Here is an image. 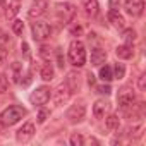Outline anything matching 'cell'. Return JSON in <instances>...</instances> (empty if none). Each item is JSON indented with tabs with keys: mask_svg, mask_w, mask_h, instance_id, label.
Returning <instances> with one entry per match:
<instances>
[{
	"mask_svg": "<svg viewBox=\"0 0 146 146\" xmlns=\"http://www.w3.org/2000/svg\"><path fill=\"white\" fill-rule=\"evenodd\" d=\"M69 62L76 67H83L86 64V48L83 41L74 40L69 45Z\"/></svg>",
	"mask_w": 146,
	"mask_h": 146,
	"instance_id": "cell-1",
	"label": "cell"
},
{
	"mask_svg": "<svg viewBox=\"0 0 146 146\" xmlns=\"http://www.w3.org/2000/svg\"><path fill=\"white\" fill-rule=\"evenodd\" d=\"M26 113H28L26 108H23L19 105H11L0 113V120H2V124H5V125H14L23 117H26Z\"/></svg>",
	"mask_w": 146,
	"mask_h": 146,
	"instance_id": "cell-2",
	"label": "cell"
},
{
	"mask_svg": "<svg viewBox=\"0 0 146 146\" xmlns=\"http://www.w3.org/2000/svg\"><path fill=\"white\" fill-rule=\"evenodd\" d=\"M55 11H57V16L62 23H70L76 16V7L72 4H57Z\"/></svg>",
	"mask_w": 146,
	"mask_h": 146,
	"instance_id": "cell-3",
	"label": "cell"
},
{
	"mask_svg": "<svg viewBox=\"0 0 146 146\" xmlns=\"http://www.w3.org/2000/svg\"><path fill=\"white\" fill-rule=\"evenodd\" d=\"M31 29H33V38L38 40V41H45V40L50 38V35H52V28H50L46 23H43V21L33 23Z\"/></svg>",
	"mask_w": 146,
	"mask_h": 146,
	"instance_id": "cell-4",
	"label": "cell"
},
{
	"mask_svg": "<svg viewBox=\"0 0 146 146\" xmlns=\"http://www.w3.org/2000/svg\"><path fill=\"white\" fill-rule=\"evenodd\" d=\"M65 117H67L70 122H81V120L86 117V105H84L83 102H79V103H76V105H72V107L67 110Z\"/></svg>",
	"mask_w": 146,
	"mask_h": 146,
	"instance_id": "cell-5",
	"label": "cell"
},
{
	"mask_svg": "<svg viewBox=\"0 0 146 146\" xmlns=\"http://www.w3.org/2000/svg\"><path fill=\"white\" fill-rule=\"evenodd\" d=\"M117 102H119V105L122 107V108H129V107H132L134 105V102H136V95H134V91L131 90V88H122L120 91H119V95H117Z\"/></svg>",
	"mask_w": 146,
	"mask_h": 146,
	"instance_id": "cell-6",
	"label": "cell"
},
{
	"mask_svg": "<svg viewBox=\"0 0 146 146\" xmlns=\"http://www.w3.org/2000/svg\"><path fill=\"white\" fill-rule=\"evenodd\" d=\"M35 105H45L48 100H50V88L46 86H40L36 88L33 93H31V98H29Z\"/></svg>",
	"mask_w": 146,
	"mask_h": 146,
	"instance_id": "cell-7",
	"label": "cell"
},
{
	"mask_svg": "<svg viewBox=\"0 0 146 146\" xmlns=\"http://www.w3.org/2000/svg\"><path fill=\"white\" fill-rule=\"evenodd\" d=\"M35 132H36V131H35V124H33V122H26V124L17 131L16 137H17L19 143H28L29 139H33Z\"/></svg>",
	"mask_w": 146,
	"mask_h": 146,
	"instance_id": "cell-8",
	"label": "cell"
},
{
	"mask_svg": "<svg viewBox=\"0 0 146 146\" xmlns=\"http://www.w3.org/2000/svg\"><path fill=\"white\" fill-rule=\"evenodd\" d=\"M144 9V2L143 0H125V11L129 16H141Z\"/></svg>",
	"mask_w": 146,
	"mask_h": 146,
	"instance_id": "cell-9",
	"label": "cell"
},
{
	"mask_svg": "<svg viewBox=\"0 0 146 146\" xmlns=\"http://www.w3.org/2000/svg\"><path fill=\"white\" fill-rule=\"evenodd\" d=\"M69 96H70V90L62 84V86H58V88L55 90V93H53V102H55V105H64V103L69 100Z\"/></svg>",
	"mask_w": 146,
	"mask_h": 146,
	"instance_id": "cell-10",
	"label": "cell"
},
{
	"mask_svg": "<svg viewBox=\"0 0 146 146\" xmlns=\"http://www.w3.org/2000/svg\"><path fill=\"white\" fill-rule=\"evenodd\" d=\"M48 4H46V0H36V2L31 5V9L28 11V16L29 17H40L41 14H45Z\"/></svg>",
	"mask_w": 146,
	"mask_h": 146,
	"instance_id": "cell-11",
	"label": "cell"
},
{
	"mask_svg": "<svg viewBox=\"0 0 146 146\" xmlns=\"http://www.w3.org/2000/svg\"><path fill=\"white\" fill-rule=\"evenodd\" d=\"M81 86V76L78 72H69L67 74V88L70 91H78Z\"/></svg>",
	"mask_w": 146,
	"mask_h": 146,
	"instance_id": "cell-12",
	"label": "cell"
},
{
	"mask_svg": "<svg viewBox=\"0 0 146 146\" xmlns=\"http://www.w3.org/2000/svg\"><path fill=\"white\" fill-rule=\"evenodd\" d=\"M108 21H110L115 28H119V29H124V28H125V19H124L117 11H112V9H110V12H108Z\"/></svg>",
	"mask_w": 146,
	"mask_h": 146,
	"instance_id": "cell-13",
	"label": "cell"
},
{
	"mask_svg": "<svg viewBox=\"0 0 146 146\" xmlns=\"http://www.w3.org/2000/svg\"><path fill=\"white\" fill-rule=\"evenodd\" d=\"M107 60V53L102 48H93L91 50V65H102Z\"/></svg>",
	"mask_w": 146,
	"mask_h": 146,
	"instance_id": "cell-14",
	"label": "cell"
},
{
	"mask_svg": "<svg viewBox=\"0 0 146 146\" xmlns=\"http://www.w3.org/2000/svg\"><path fill=\"white\" fill-rule=\"evenodd\" d=\"M115 53H117L119 58L127 60V58H131V57L134 55V50H132V45H120V46H117Z\"/></svg>",
	"mask_w": 146,
	"mask_h": 146,
	"instance_id": "cell-15",
	"label": "cell"
},
{
	"mask_svg": "<svg viewBox=\"0 0 146 146\" xmlns=\"http://www.w3.org/2000/svg\"><path fill=\"white\" fill-rule=\"evenodd\" d=\"M107 107H108V103H107L105 100H96L95 105H93V115H95L96 119H102V117L105 115Z\"/></svg>",
	"mask_w": 146,
	"mask_h": 146,
	"instance_id": "cell-16",
	"label": "cell"
},
{
	"mask_svg": "<svg viewBox=\"0 0 146 146\" xmlns=\"http://www.w3.org/2000/svg\"><path fill=\"white\" fill-rule=\"evenodd\" d=\"M98 9H100L98 0H84V12H86L88 16L95 17V16L98 14Z\"/></svg>",
	"mask_w": 146,
	"mask_h": 146,
	"instance_id": "cell-17",
	"label": "cell"
},
{
	"mask_svg": "<svg viewBox=\"0 0 146 146\" xmlns=\"http://www.w3.org/2000/svg\"><path fill=\"white\" fill-rule=\"evenodd\" d=\"M11 78L14 83H19V78H23V64L14 62L11 65Z\"/></svg>",
	"mask_w": 146,
	"mask_h": 146,
	"instance_id": "cell-18",
	"label": "cell"
},
{
	"mask_svg": "<svg viewBox=\"0 0 146 146\" xmlns=\"http://www.w3.org/2000/svg\"><path fill=\"white\" fill-rule=\"evenodd\" d=\"M40 76H41V79H43V81H52V79H53V76H55V70H53L52 64H45V65L41 67Z\"/></svg>",
	"mask_w": 146,
	"mask_h": 146,
	"instance_id": "cell-19",
	"label": "cell"
},
{
	"mask_svg": "<svg viewBox=\"0 0 146 146\" xmlns=\"http://www.w3.org/2000/svg\"><path fill=\"white\" fill-rule=\"evenodd\" d=\"M100 78H102L103 81H107V83L113 79V72H112V67H110V65H105V67L100 69Z\"/></svg>",
	"mask_w": 146,
	"mask_h": 146,
	"instance_id": "cell-20",
	"label": "cell"
},
{
	"mask_svg": "<svg viewBox=\"0 0 146 146\" xmlns=\"http://www.w3.org/2000/svg\"><path fill=\"white\" fill-rule=\"evenodd\" d=\"M105 124H107V129H110V131H115V129H119V125H120V120H119V117H117V115H110V117H107Z\"/></svg>",
	"mask_w": 146,
	"mask_h": 146,
	"instance_id": "cell-21",
	"label": "cell"
},
{
	"mask_svg": "<svg viewBox=\"0 0 146 146\" xmlns=\"http://www.w3.org/2000/svg\"><path fill=\"white\" fill-rule=\"evenodd\" d=\"M113 79H122L124 76H125V67H124V64H115V67H113Z\"/></svg>",
	"mask_w": 146,
	"mask_h": 146,
	"instance_id": "cell-22",
	"label": "cell"
},
{
	"mask_svg": "<svg viewBox=\"0 0 146 146\" xmlns=\"http://www.w3.org/2000/svg\"><path fill=\"white\" fill-rule=\"evenodd\" d=\"M17 12H19V4L17 2H12V4H9V9H7L5 16H7V19H12Z\"/></svg>",
	"mask_w": 146,
	"mask_h": 146,
	"instance_id": "cell-23",
	"label": "cell"
},
{
	"mask_svg": "<svg viewBox=\"0 0 146 146\" xmlns=\"http://www.w3.org/2000/svg\"><path fill=\"white\" fill-rule=\"evenodd\" d=\"M124 40H125V45H132L134 40H136V31L134 29H125L124 31Z\"/></svg>",
	"mask_w": 146,
	"mask_h": 146,
	"instance_id": "cell-24",
	"label": "cell"
},
{
	"mask_svg": "<svg viewBox=\"0 0 146 146\" xmlns=\"http://www.w3.org/2000/svg\"><path fill=\"white\" fill-rule=\"evenodd\" d=\"M70 144H72V146H83V144H84V137H83L79 132L72 134V136H70Z\"/></svg>",
	"mask_w": 146,
	"mask_h": 146,
	"instance_id": "cell-25",
	"label": "cell"
},
{
	"mask_svg": "<svg viewBox=\"0 0 146 146\" xmlns=\"http://www.w3.org/2000/svg\"><path fill=\"white\" fill-rule=\"evenodd\" d=\"M23 29H24V23H23V21H14V24H12V31H14L16 35H21Z\"/></svg>",
	"mask_w": 146,
	"mask_h": 146,
	"instance_id": "cell-26",
	"label": "cell"
},
{
	"mask_svg": "<svg viewBox=\"0 0 146 146\" xmlns=\"http://www.w3.org/2000/svg\"><path fill=\"white\" fill-rule=\"evenodd\" d=\"M7 58H9V50H7V48H4V46H0V65L5 64V62H7Z\"/></svg>",
	"mask_w": 146,
	"mask_h": 146,
	"instance_id": "cell-27",
	"label": "cell"
},
{
	"mask_svg": "<svg viewBox=\"0 0 146 146\" xmlns=\"http://www.w3.org/2000/svg\"><path fill=\"white\" fill-rule=\"evenodd\" d=\"M137 88L139 91H144L146 90V74H141L139 79H137Z\"/></svg>",
	"mask_w": 146,
	"mask_h": 146,
	"instance_id": "cell-28",
	"label": "cell"
},
{
	"mask_svg": "<svg viewBox=\"0 0 146 146\" xmlns=\"http://www.w3.org/2000/svg\"><path fill=\"white\" fill-rule=\"evenodd\" d=\"M7 86H9V83H7V78H5L4 74H0V93H4V91L7 90Z\"/></svg>",
	"mask_w": 146,
	"mask_h": 146,
	"instance_id": "cell-29",
	"label": "cell"
},
{
	"mask_svg": "<svg viewBox=\"0 0 146 146\" xmlns=\"http://www.w3.org/2000/svg\"><path fill=\"white\" fill-rule=\"evenodd\" d=\"M96 91H98V93H103V95H110V93H112V88H110L108 84H103V86H98Z\"/></svg>",
	"mask_w": 146,
	"mask_h": 146,
	"instance_id": "cell-30",
	"label": "cell"
},
{
	"mask_svg": "<svg viewBox=\"0 0 146 146\" xmlns=\"http://www.w3.org/2000/svg\"><path fill=\"white\" fill-rule=\"evenodd\" d=\"M40 55L48 60V58H50V48H48V46H41V48H40Z\"/></svg>",
	"mask_w": 146,
	"mask_h": 146,
	"instance_id": "cell-31",
	"label": "cell"
},
{
	"mask_svg": "<svg viewBox=\"0 0 146 146\" xmlns=\"http://www.w3.org/2000/svg\"><path fill=\"white\" fill-rule=\"evenodd\" d=\"M46 117H48V112H46V110H40V112H38V122H40V124H43V122L46 120Z\"/></svg>",
	"mask_w": 146,
	"mask_h": 146,
	"instance_id": "cell-32",
	"label": "cell"
},
{
	"mask_svg": "<svg viewBox=\"0 0 146 146\" xmlns=\"http://www.w3.org/2000/svg\"><path fill=\"white\" fill-rule=\"evenodd\" d=\"M70 33H72V35H78V36H79V35L83 33V28H81V26H72V28H70Z\"/></svg>",
	"mask_w": 146,
	"mask_h": 146,
	"instance_id": "cell-33",
	"label": "cell"
},
{
	"mask_svg": "<svg viewBox=\"0 0 146 146\" xmlns=\"http://www.w3.org/2000/svg\"><path fill=\"white\" fill-rule=\"evenodd\" d=\"M119 5H120L119 0H110V9H112V11H117V9H119Z\"/></svg>",
	"mask_w": 146,
	"mask_h": 146,
	"instance_id": "cell-34",
	"label": "cell"
},
{
	"mask_svg": "<svg viewBox=\"0 0 146 146\" xmlns=\"http://www.w3.org/2000/svg\"><path fill=\"white\" fill-rule=\"evenodd\" d=\"M21 48H23L24 57H29V46H28V43H23V45H21Z\"/></svg>",
	"mask_w": 146,
	"mask_h": 146,
	"instance_id": "cell-35",
	"label": "cell"
},
{
	"mask_svg": "<svg viewBox=\"0 0 146 146\" xmlns=\"http://www.w3.org/2000/svg\"><path fill=\"white\" fill-rule=\"evenodd\" d=\"M88 83H90V86H95V76L93 74L88 76Z\"/></svg>",
	"mask_w": 146,
	"mask_h": 146,
	"instance_id": "cell-36",
	"label": "cell"
},
{
	"mask_svg": "<svg viewBox=\"0 0 146 146\" xmlns=\"http://www.w3.org/2000/svg\"><path fill=\"white\" fill-rule=\"evenodd\" d=\"M5 38H7V36H5V33H4V31H2V29H0V41H4V40H5Z\"/></svg>",
	"mask_w": 146,
	"mask_h": 146,
	"instance_id": "cell-37",
	"label": "cell"
},
{
	"mask_svg": "<svg viewBox=\"0 0 146 146\" xmlns=\"http://www.w3.org/2000/svg\"><path fill=\"white\" fill-rule=\"evenodd\" d=\"M4 4H5V0H0V7H2Z\"/></svg>",
	"mask_w": 146,
	"mask_h": 146,
	"instance_id": "cell-38",
	"label": "cell"
}]
</instances>
